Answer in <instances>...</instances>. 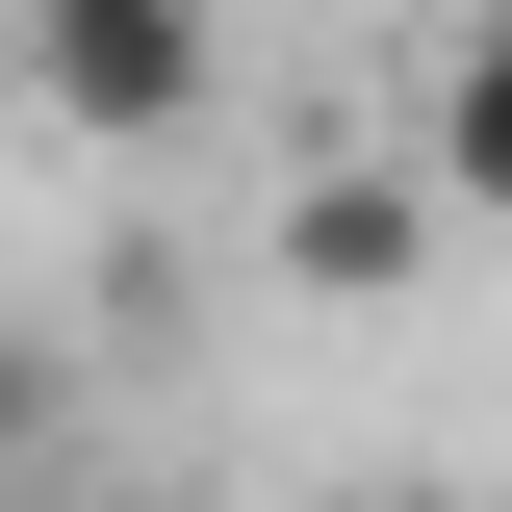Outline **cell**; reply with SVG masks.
<instances>
[{
  "instance_id": "cell-1",
  "label": "cell",
  "mask_w": 512,
  "mask_h": 512,
  "mask_svg": "<svg viewBox=\"0 0 512 512\" xmlns=\"http://www.w3.org/2000/svg\"><path fill=\"white\" fill-rule=\"evenodd\" d=\"M26 103L77 154H180L231 103V0H26Z\"/></svg>"
},
{
  "instance_id": "cell-2",
  "label": "cell",
  "mask_w": 512,
  "mask_h": 512,
  "mask_svg": "<svg viewBox=\"0 0 512 512\" xmlns=\"http://www.w3.org/2000/svg\"><path fill=\"white\" fill-rule=\"evenodd\" d=\"M256 256H282V282H308V308H384V282H436V180H410V154H333V180H282V231H256Z\"/></svg>"
},
{
  "instance_id": "cell-3",
  "label": "cell",
  "mask_w": 512,
  "mask_h": 512,
  "mask_svg": "<svg viewBox=\"0 0 512 512\" xmlns=\"http://www.w3.org/2000/svg\"><path fill=\"white\" fill-rule=\"evenodd\" d=\"M410 180H436V231H512V0H436V77H410Z\"/></svg>"
},
{
  "instance_id": "cell-4",
  "label": "cell",
  "mask_w": 512,
  "mask_h": 512,
  "mask_svg": "<svg viewBox=\"0 0 512 512\" xmlns=\"http://www.w3.org/2000/svg\"><path fill=\"white\" fill-rule=\"evenodd\" d=\"M26 436H52V384H26V333H0V487H26Z\"/></svg>"
},
{
  "instance_id": "cell-5",
  "label": "cell",
  "mask_w": 512,
  "mask_h": 512,
  "mask_svg": "<svg viewBox=\"0 0 512 512\" xmlns=\"http://www.w3.org/2000/svg\"><path fill=\"white\" fill-rule=\"evenodd\" d=\"M308 512H461V487H308Z\"/></svg>"
}]
</instances>
